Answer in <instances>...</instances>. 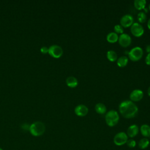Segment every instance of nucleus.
Masks as SVG:
<instances>
[{
  "label": "nucleus",
  "instance_id": "1",
  "mask_svg": "<svg viewBox=\"0 0 150 150\" xmlns=\"http://www.w3.org/2000/svg\"><path fill=\"white\" fill-rule=\"evenodd\" d=\"M120 114L125 118H132L135 117L138 112L137 105L131 100L122 101L118 107Z\"/></svg>",
  "mask_w": 150,
  "mask_h": 150
},
{
  "label": "nucleus",
  "instance_id": "2",
  "mask_svg": "<svg viewBox=\"0 0 150 150\" xmlns=\"http://www.w3.org/2000/svg\"><path fill=\"white\" fill-rule=\"evenodd\" d=\"M120 120L118 112L115 110H110L106 112L105 115V121L107 125L110 127L116 125Z\"/></svg>",
  "mask_w": 150,
  "mask_h": 150
},
{
  "label": "nucleus",
  "instance_id": "3",
  "mask_svg": "<svg viewBox=\"0 0 150 150\" xmlns=\"http://www.w3.org/2000/svg\"><path fill=\"white\" fill-rule=\"evenodd\" d=\"M45 125L41 121H36L32 124L29 127L30 134L35 137H39L43 134L45 131Z\"/></svg>",
  "mask_w": 150,
  "mask_h": 150
},
{
  "label": "nucleus",
  "instance_id": "4",
  "mask_svg": "<svg viewBox=\"0 0 150 150\" xmlns=\"http://www.w3.org/2000/svg\"><path fill=\"white\" fill-rule=\"evenodd\" d=\"M144 54L142 49L139 46H135L132 48L128 52L129 59L134 62L140 60Z\"/></svg>",
  "mask_w": 150,
  "mask_h": 150
},
{
  "label": "nucleus",
  "instance_id": "5",
  "mask_svg": "<svg viewBox=\"0 0 150 150\" xmlns=\"http://www.w3.org/2000/svg\"><path fill=\"white\" fill-rule=\"evenodd\" d=\"M128 139V137L124 132H119L117 133L113 138V142L117 146H122L126 144L127 141Z\"/></svg>",
  "mask_w": 150,
  "mask_h": 150
},
{
  "label": "nucleus",
  "instance_id": "6",
  "mask_svg": "<svg viewBox=\"0 0 150 150\" xmlns=\"http://www.w3.org/2000/svg\"><path fill=\"white\" fill-rule=\"evenodd\" d=\"M48 53L50 56L56 59H58L62 56L63 50L61 46L57 45H53L49 47Z\"/></svg>",
  "mask_w": 150,
  "mask_h": 150
},
{
  "label": "nucleus",
  "instance_id": "7",
  "mask_svg": "<svg viewBox=\"0 0 150 150\" xmlns=\"http://www.w3.org/2000/svg\"><path fill=\"white\" fill-rule=\"evenodd\" d=\"M131 32L135 37H140L144 33L143 26L138 22H134L131 26Z\"/></svg>",
  "mask_w": 150,
  "mask_h": 150
},
{
  "label": "nucleus",
  "instance_id": "8",
  "mask_svg": "<svg viewBox=\"0 0 150 150\" xmlns=\"http://www.w3.org/2000/svg\"><path fill=\"white\" fill-rule=\"evenodd\" d=\"M131 41L132 39L131 36L127 33H123L118 36V42L120 45H121L122 47H126L129 46L131 43Z\"/></svg>",
  "mask_w": 150,
  "mask_h": 150
},
{
  "label": "nucleus",
  "instance_id": "9",
  "mask_svg": "<svg viewBox=\"0 0 150 150\" xmlns=\"http://www.w3.org/2000/svg\"><path fill=\"white\" fill-rule=\"evenodd\" d=\"M120 22L123 28H128L131 26L134 23V18L131 15L127 13L121 18Z\"/></svg>",
  "mask_w": 150,
  "mask_h": 150
},
{
  "label": "nucleus",
  "instance_id": "10",
  "mask_svg": "<svg viewBox=\"0 0 150 150\" xmlns=\"http://www.w3.org/2000/svg\"><path fill=\"white\" fill-rule=\"evenodd\" d=\"M144 97V93L141 90L135 89L131 91L129 94L130 100L132 102L138 101L142 100Z\"/></svg>",
  "mask_w": 150,
  "mask_h": 150
},
{
  "label": "nucleus",
  "instance_id": "11",
  "mask_svg": "<svg viewBox=\"0 0 150 150\" xmlns=\"http://www.w3.org/2000/svg\"><path fill=\"white\" fill-rule=\"evenodd\" d=\"M88 112L87 107L84 104H79L77 105L74 108L75 114L79 117L86 116Z\"/></svg>",
  "mask_w": 150,
  "mask_h": 150
},
{
  "label": "nucleus",
  "instance_id": "12",
  "mask_svg": "<svg viewBox=\"0 0 150 150\" xmlns=\"http://www.w3.org/2000/svg\"><path fill=\"white\" fill-rule=\"evenodd\" d=\"M139 131V128L138 126L136 124H132L129 126L127 130V135L128 137L133 138L136 137Z\"/></svg>",
  "mask_w": 150,
  "mask_h": 150
},
{
  "label": "nucleus",
  "instance_id": "13",
  "mask_svg": "<svg viewBox=\"0 0 150 150\" xmlns=\"http://www.w3.org/2000/svg\"><path fill=\"white\" fill-rule=\"evenodd\" d=\"M141 135L145 138L150 137V126L148 124H142L139 128Z\"/></svg>",
  "mask_w": 150,
  "mask_h": 150
},
{
  "label": "nucleus",
  "instance_id": "14",
  "mask_svg": "<svg viewBox=\"0 0 150 150\" xmlns=\"http://www.w3.org/2000/svg\"><path fill=\"white\" fill-rule=\"evenodd\" d=\"M66 83L67 86L70 88H74L78 85L77 79L73 76H69L66 80Z\"/></svg>",
  "mask_w": 150,
  "mask_h": 150
},
{
  "label": "nucleus",
  "instance_id": "15",
  "mask_svg": "<svg viewBox=\"0 0 150 150\" xmlns=\"http://www.w3.org/2000/svg\"><path fill=\"white\" fill-rule=\"evenodd\" d=\"M118 36H119L118 35L117 33H116L114 32H110L107 34L106 39H107V40L109 43H115L118 41Z\"/></svg>",
  "mask_w": 150,
  "mask_h": 150
},
{
  "label": "nucleus",
  "instance_id": "16",
  "mask_svg": "<svg viewBox=\"0 0 150 150\" xmlns=\"http://www.w3.org/2000/svg\"><path fill=\"white\" fill-rule=\"evenodd\" d=\"M150 144V141L148 138H142L138 142V146L141 149H146Z\"/></svg>",
  "mask_w": 150,
  "mask_h": 150
},
{
  "label": "nucleus",
  "instance_id": "17",
  "mask_svg": "<svg viewBox=\"0 0 150 150\" xmlns=\"http://www.w3.org/2000/svg\"><path fill=\"white\" fill-rule=\"evenodd\" d=\"M95 110L99 114H104L107 112V108L103 103H98L95 105Z\"/></svg>",
  "mask_w": 150,
  "mask_h": 150
},
{
  "label": "nucleus",
  "instance_id": "18",
  "mask_svg": "<svg viewBox=\"0 0 150 150\" xmlns=\"http://www.w3.org/2000/svg\"><path fill=\"white\" fill-rule=\"evenodd\" d=\"M128 62V57L125 56H122L117 59V64L120 67H124L127 66Z\"/></svg>",
  "mask_w": 150,
  "mask_h": 150
},
{
  "label": "nucleus",
  "instance_id": "19",
  "mask_svg": "<svg viewBox=\"0 0 150 150\" xmlns=\"http://www.w3.org/2000/svg\"><path fill=\"white\" fill-rule=\"evenodd\" d=\"M146 3V2L145 0H135L134 2V5L137 10L140 11L145 9Z\"/></svg>",
  "mask_w": 150,
  "mask_h": 150
},
{
  "label": "nucleus",
  "instance_id": "20",
  "mask_svg": "<svg viewBox=\"0 0 150 150\" xmlns=\"http://www.w3.org/2000/svg\"><path fill=\"white\" fill-rule=\"evenodd\" d=\"M107 57L110 62H114L117 60V54L113 50H110L107 52Z\"/></svg>",
  "mask_w": 150,
  "mask_h": 150
},
{
  "label": "nucleus",
  "instance_id": "21",
  "mask_svg": "<svg viewBox=\"0 0 150 150\" xmlns=\"http://www.w3.org/2000/svg\"><path fill=\"white\" fill-rule=\"evenodd\" d=\"M137 19L139 23H144L146 21V15L144 12H139L137 15Z\"/></svg>",
  "mask_w": 150,
  "mask_h": 150
},
{
  "label": "nucleus",
  "instance_id": "22",
  "mask_svg": "<svg viewBox=\"0 0 150 150\" xmlns=\"http://www.w3.org/2000/svg\"><path fill=\"white\" fill-rule=\"evenodd\" d=\"M114 32L117 34H122L124 33V28L120 24H117L114 27Z\"/></svg>",
  "mask_w": 150,
  "mask_h": 150
},
{
  "label": "nucleus",
  "instance_id": "23",
  "mask_svg": "<svg viewBox=\"0 0 150 150\" xmlns=\"http://www.w3.org/2000/svg\"><path fill=\"white\" fill-rule=\"evenodd\" d=\"M127 145L130 148H134L137 145V142L135 141V140H134V139L132 138H130V139H128V141H127V143H126Z\"/></svg>",
  "mask_w": 150,
  "mask_h": 150
},
{
  "label": "nucleus",
  "instance_id": "24",
  "mask_svg": "<svg viewBox=\"0 0 150 150\" xmlns=\"http://www.w3.org/2000/svg\"><path fill=\"white\" fill-rule=\"evenodd\" d=\"M145 62L147 65L150 66V53H148L147 55L146 56L145 59Z\"/></svg>",
  "mask_w": 150,
  "mask_h": 150
},
{
  "label": "nucleus",
  "instance_id": "25",
  "mask_svg": "<svg viewBox=\"0 0 150 150\" xmlns=\"http://www.w3.org/2000/svg\"><path fill=\"white\" fill-rule=\"evenodd\" d=\"M41 53H43V54H46L47 53H48V50H49V48L46 47V46H43L40 48V49Z\"/></svg>",
  "mask_w": 150,
  "mask_h": 150
},
{
  "label": "nucleus",
  "instance_id": "26",
  "mask_svg": "<svg viewBox=\"0 0 150 150\" xmlns=\"http://www.w3.org/2000/svg\"><path fill=\"white\" fill-rule=\"evenodd\" d=\"M145 50H146V52L148 53H150V45H148L146 46Z\"/></svg>",
  "mask_w": 150,
  "mask_h": 150
},
{
  "label": "nucleus",
  "instance_id": "27",
  "mask_svg": "<svg viewBox=\"0 0 150 150\" xmlns=\"http://www.w3.org/2000/svg\"><path fill=\"white\" fill-rule=\"evenodd\" d=\"M147 26L148 28V29L150 30V18L148 19V22H147Z\"/></svg>",
  "mask_w": 150,
  "mask_h": 150
},
{
  "label": "nucleus",
  "instance_id": "28",
  "mask_svg": "<svg viewBox=\"0 0 150 150\" xmlns=\"http://www.w3.org/2000/svg\"><path fill=\"white\" fill-rule=\"evenodd\" d=\"M147 93H148V94L150 96V86L149 87L148 89V91H147Z\"/></svg>",
  "mask_w": 150,
  "mask_h": 150
},
{
  "label": "nucleus",
  "instance_id": "29",
  "mask_svg": "<svg viewBox=\"0 0 150 150\" xmlns=\"http://www.w3.org/2000/svg\"><path fill=\"white\" fill-rule=\"evenodd\" d=\"M148 8H149V11H150V4H149V6H148Z\"/></svg>",
  "mask_w": 150,
  "mask_h": 150
},
{
  "label": "nucleus",
  "instance_id": "30",
  "mask_svg": "<svg viewBox=\"0 0 150 150\" xmlns=\"http://www.w3.org/2000/svg\"><path fill=\"white\" fill-rule=\"evenodd\" d=\"M0 150H3V149H2V148L0 147Z\"/></svg>",
  "mask_w": 150,
  "mask_h": 150
}]
</instances>
